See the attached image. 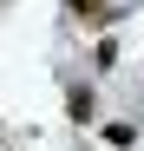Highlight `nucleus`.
<instances>
[{
  "label": "nucleus",
  "mask_w": 144,
  "mask_h": 151,
  "mask_svg": "<svg viewBox=\"0 0 144 151\" xmlns=\"http://www.w3.org/2000/svg\"><path fill=\"white\" fill-rule=\"evenodd\" d=\"M66 7L79 13V20H98V27H105V20H118V7H111V0H66Z\"/></svg>",
  "instance_id": "1"
},
{
  "label": "nucleus",
  "mask_w": 144,
  "mask_h": 151,
  "mask_svg": "<svg viewBox=\"0 0 144 151\" xmlns=\"http://www.w3.org/2000/svg\"><path fill=\"white\" fill-rule=\"evenodd\" d=\"M92 59H98V72H111V66H118V40H98V46H92Z\"/></svg>",
  "instance_id": "4"
},
{
  "label": "nucleus",
  "mask_w": 144,
  "mask_h": 151,
  "mask_svg": "<svg viewBox=\"0 0 144 151\" xmlns=\"http://www.w3.org/2000/svg\"><path fill=\"white\" fill-rule=\"evenodd\" d=\"M92 112H98V99H92L85 86H72V92H66V118H79V125H85Z\"/></svg>",
  "instance_id": "2"
},
{
  "label": "nucleus",
  "mask_w": 144,
  "mask_h": 151,
  "mask_svg": "<svg viewBox=\"0 0 144 151\" xmlns=\"http://www.w3.org/2000/svg\"><path fill=\"white\" fill-rule=\"evenodd\" d=\"M105 145H111V151H131V145H138V125H105Z\"/></svg>",
  "instance_id": "3"
}]
</instances>
